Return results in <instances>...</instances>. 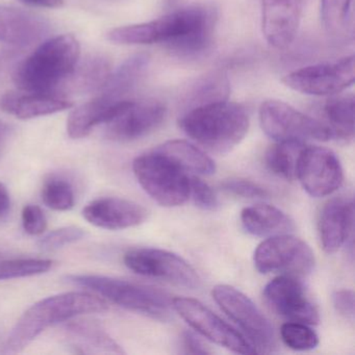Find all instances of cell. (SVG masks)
I'll return each instance as SVG.
<instances>
[{"label": "cell", "instance_id": "d6986e66", "mask_svg": "<svg viewBox=\"0 0 355 355\" xmlns=\"http://www.w3.org/2000/svg\"><path fill=\"white\" fill-rule=\"evenodd\" d=\"M49 22L31 12L0 6V42L28 47L40 42L49 34Z\"/></svg>", "mask_w": 355, "mask_h": 355}, {"label": "cell", "instance_id": "83f0119b", "mask_svg": "<svg viewBox=\"0 0 355 355\" xmlns=\"http://www.w3.org/2000/svg\"><path fill=\"white\" fill-rule=\"evenodd\" d=\"M230 86L227 76L222 71L211 72L197 80L187 96V110L218 101H227Z\"/></svg>", "mask_w": 355, "mask_h": 355}, {"label": "cell", "instance_id": "ffe728a7", "mask_svg": "<svg viewBox=\"0 0 355 355\" xmlns=\"http://www.w3.org/2000/svg\"><path fill=\"white\" fill-rule=\"evenodd\" d=\"M73 103L55 92H7L0 96V110L18 119H33L59 113Z\"/></svg>", "mask_w": 355, "mask_h": 355}, {"label": "cell", "instance_id": "1f68e13d", "mask_svg": "<svg viewBox=\"0 0 355 355\" xmlns=\"http://www.w3.org/2000/svg\"><path fill=\"white\" fill-rule=\"evenodd\" d=\"M42 200L46 207L53 211H69L76 202L73 188L67 180L51 178L43 186Z\"/></svg>", "mask_w": 355, "mask_h": 355}, {"label": "cell", "instance_id": "9c48e42d", "mask_svg": "<svg viewBox=\"0 0 355 355\" xmlns=\"http://www.w3.org/2000/svg\"><path fill=\"white\" fill-rule=\"evenodd\" d=\"M257 271L302 278L315 268V254L311 247L288 234L269 236L257 246L253 255Z\"/></svg>", "mask_w": 355, "mask_h": 355}, {"label": "cell", "instance_id": "d6a6232c", "mask_svg": "<svg viewBox=\"0 0 355 355\" xmlns=\"http://www.w3.org/2000/svg\"><path fill=\"white\" fill-rule=\"evenodd\" d=\"M280 336L288 348L296 351L313 350L319 345V336L309 325L299 322H286L282 326Z\"/></svg>", "mask_w": 355, "mask_h": 355}, {"label": "cell", "instance_id": "8d00e7d4", "mask_svg": "<svg viewBox=\"0 0 355 355\" xmlns=\"http://www.w3.org/2000/svg\"><path fill=\"white\" fill-rule=\"evenodd\" d=\"M21 220L24 232L31 236H39L46 230V216L38 205H26L22 209Z\"/></svg>", "mask_w": 355, "mask_h": 355}, {"label": "cell", "instance_id": "d4e9b609", "mask_svg": "<svg viewBox=\"0 0 355 355\" xmlns=\"http://www.w3.org/2000/svg\"><path fill=\"white\" fill-rule=\"evenodd\" d=\"M150 58L146 53H138L123 62L119 68L112 72L101 94L116 101H128L139 83L148 70Z\"/></svg>", "mask_w": 355, "mask_h": 355}, {"label": "cell", "instance_id": "9a60e30c", "mask_svg": "<svg viewBox=\"0 0 355 355\" xmlns=\"http://www.w3.org/2000/svg\"><path fill=\"white\" fill-rule=\"evenodd\" d=\"M165 105L155 99L130 101L125 107L107 122L105 136L116 142H132L157 130L166 117Z\"/></svg>", "mask_w": 355, "mask_h": 355}, {"label": "cell", "instance_id": "ac0fdd59", "mask_svg": "<svg viewBox=\"0 0 355 355\" xmlns=\"http://www.w3.org/2000/svg\"><path fill=\"white\" fill-rule=\"evenodd\" d=\"M354 202L349 197H336L328 201L319 218V236L324 251L334 253L342 248L353 232Z\"/></svg>", "mask_w": 355, "mask_h": 355}, {"label": "cell", "instance_id": "4316f807", "mask_svg": "<svg viewBox=\"0 0 355 355\" xmlns=\"http://www.w3.org/2000/svg\"><path fill=\"white\" fill-rule=\"evenodd\" d=\"M323 122L331 134V140L349 142L354 138V96L332 95L323 105Z\"/></svg>", "mask_w": 355, "mask_h": 355}, {"label": "cell", "instance_id": "d590c367", "mask_svg": "<svg viewBox=\"0 0 355 355\" xmlns=\"http://www.w3.org/2000/svg\"><path fill=\"white\" fill-rule=\"evenodd\" d=\"M190 197L197 207L205 211H216L219 200L213 189L196 176L190 178Z\"/></svg>", "mask_w": 355, "mask_h": 355}, {"label": "cell", "instance_id": "8fae6325", "mask_svg": "<svg viewBox=\"0 0 355 355\" xmlns=\"http://www.w3.org/2000/svg\"><path fill=\"white\" fill-rule=\"evenodd\" d=\"M124 265L139 275L155 278L187 288H197L200 278L194 268L175 253L159 248H136L128 251Z\"/></svg>", "mask_w": 355, "mask_h": 355}, {"label": "cell", "instance_id": "5bb4252c", "mask_svg": "<svg viewBox=\"0 0 355 355\" xmlns=\"http://www.w3.org/2000/svg\"><path fill=\"white\" fill-rule=\"evenodd\" d=\"M266 302L274 313L291 322L317 325L319 311L309 298L300 278L279 275L268 282L263 288Z\"/></svg>", "mask_w": 355, "mask_h": 355}, {"label": "cell", "instance_id": "e0dca14e", "mask_svg": "<svg viewBox=\"0 0 355 355\" xmlns=\"http://www.w3.org/2000/svg\"><path fill=\"white\" fill-rule=\"evenodd\" d=\"M85 219L107 230H126L141 225L148 217L147 209L139 203L118 197L96 199L83 209Z\"/></svg>", "mask_w": 355, "mask_h": 355}, {"label": "cell", "instance_id": "5b68a950", "mask_svg": "<svg viewBox=\"0 0 355 355\" xmlns=\"http://www.w3.org/2000/svg\"><path fill=\"white\" fill-rule=\"evenodd\" d=\"M67 280L93 291L114 304L153 319H166L172 306L169 297L161 291L128 280L95 274H73L67 276Z\"/></svg>", "mask_w": 355, "mask_h": 355}, {"label": "cell", "instance_id": "f1b7e54d", "mask_svg": "<svg viewBox=\"0 0 355 355\" xmlns=\"http://www.w3.org/2000/svg\"><path fill=\"white\" fill-rule=\"evenodd\" d=\"M306 143L297 141H284L272 145L265 155L268 169L286 180L296 178L297 165L301 151Z\"/></svg>", "mask_w": 355, "mask_h": 355}, {"label": "cell", "instance_id": "603a6c76", "mask_svg": "<svg viewBox=\"0 0 355 355\" xmlns=\"http://www.w3.org/2000/svg\"><path fill=\"white\" fill-rule=\"evenodd\" d=\"M113 69L112 63L105 55H91L78 61L76 68L66 78L65 88L76 94L99 92L105 86Z\"/></svg>", "mask_w": 355, "mask_h": 355}, {"label": "cell", "instance_id": "7402d4cb", "mask_svg": "<svg viewBox=\"0 0 355 355\" xmlns=\"http://www.w3.org/2000/svg\"><path fill=\"white\" fill-rule=\"evenodd\" d=\"M241 222L245 230L255 236L290 234L295 230L294 221L284 211L263 203L245 207Z\"/></svg>", "mask_w": 355, "mask_h": 355}, {"label": "cell", "instance_id": "f35d334b", "mask_svg": "<svg viewBox=\"0 0 355 355\" xmlns=\"http://www.w3.org/2000/svg\"><path fill=\"white\" fill-rule=\"evenodd\" d=\"M182 346L184 352L189 354H211L213 351L203 342L199 336L191 331L184 332L182 334Z\"/></svg>", "mask_w": 355, "mask_h": 355}, {"label": "cell", "instance_id": "74e56055", "mask_svg": "<svg viewBox=\"0 0 355 355\" xmlns=\"http://www.w3.org/2000/svg\"><path fill=\"white\" fill-rule=\"evenodd\" d=\"M334 309L347 320H354V292L352 290H338L332 295Z\"/></svg>", "mask_w": 355, "mask_h": 355}, {"label": "cell", "instance_id": "2e32d148", "mask_svg": "<svg viewBox=\"0 0 355 355\" xmlns=\"http://www.w3.org/2000/svg\"><path fill=\"white\" fill-rule=\"evenodd\" d=\"M302 0H261V30L270 46L284 49L296 38Z\"/></svg>", "mask_w": 355, "mask_h": 355}, {"label": "cell", "instance_id": "60d3db41", "mask_svg": "<svg viewBox=\"0 0 355 355\" xmlns=\"http://www.w3.org/2000/svg\"><path fill=\"white\" fill-rule=\"evenodd\" d=\"M21 1L32 7L49 8V9L62 7L64 3V0H21Z\"/></svg>", "mask_w": 355, "mask_h": 355}, {"label": "cell", "instance_id": "e575fe53", "mask_svg": "<svg viewBox=\"0 0 355 355\" xmlns=\"http://www.w3.org/2000/svg\"><path fill=\"white\" fill-rule=\"evenodd\" d=\"M221 189L227 194L248 199H267L269 191L257 182L243 178H230L222 182Z\"/></svg>", "mask_w": 355, "mask_h": 355}, {"label": "cell", "instance_id": "836d02e7", "mask_svg": "<svg viewBox=\"0 0 355 355\" xmlns=\"http://www.w3.org/2000/svg\"><path fill=\"white\" fill-rule=\"evenodd\" d=\"M85 236L86 232L83 228L78 226H65L43 236L38 241V246L43 251L59 250L67 245L83 240Z\"/></svg>", "mask_w": 355, "mask_h": 355}, {"label": "cell", "instance_id": "cb8c5ba5", "mask_svg": "<svg viewBox=\"0 0 355 355\" xmlns=\"http://www.w3.org/2000/svg\"><path fill=\"white\" fill-rule=\"evenodd\" d=\"M70 346L76 353L97 352L123 354L121 347L94 321L76 320L65 326Z\"/></svg>", "mask_w": 355, "mask_h": 355}, {"label": "cell", "instance_id": "8992f818", "mask_svg": "<svg viewBox=\"0 0 355 355\" xmlns=\"http://www.w3.org/2000/svg\"><path fill=\"white\" fill-rule=\"evenodd\" d=\"M132 170L143 190L162 207H180L190 198V176L155 149L137 157Z\"/></svg>", "mask_w": 355, "mask_h": 355}, {"label": "cell", "instance_id": "6da1fadb", "mask_svg": "<svg viewBox=\"0 0 355 355\" xmlns=\"http://www.w3.org/2000/svg\"><path fill=\"white\" fill-rule=\"evenodd\" d=\"M217 13L207 6H190L141 24L144 45L164 44L184 57L203 53L213 40Z\"/></svg>", "mask_w": 355, "mask_h": 355}, {"label": "cell", "instance_id": "44dd1931", "mask_svg": "<svg viewBox=\"0 0 355 355\" xmlns=\"http://www.w3.org/2000/svg\"><path fill=\"white\" fill-rule=\"evenodd\" d=\"M130 101H116L99 94L71 112L67 120V134L72 139L85 138L96 126L111 121Z\"/></svg>", "mask_w": 355, "mask_h": 355}, {"label": "cell", "instance_id": "52a82bcc", "mask_svg": "<svg viewBox=\"0 0 355 355\" xmlns=\"http://www.w3.org/2000/svg\"><path fill=\"white\" fill-rule=\"evenodd\" d=\"M211 295L220 309L248 336L257 353L275 352L273 326L249 297L227 284H218Z\"/></svg>", "mask_w": 355, "mask_h": 355}, {"label": "cell", "instance_id": "4dcf8cb0", "mask_svg": "<svg viewBox=\"0 0 355 355\" xmlns=\"http://www.w3.org/2000/svg\"><path fill=\"white\" fill-rule=\"evenodd\" d=\"M53 261L45 259H15L0 261V280L31 277L46 273Z\"/></svg>", "mask_w": 355, "mask_h": 355}, {"label": "cell", "instance_id": "4fadbf2b", "mask_svg": "<svg viewBox=\"0 0 355 355\" xmlns=\"http://www.w3.org/2000/svg\"><path fill=\"white\" fill-rule=\"evenodd\" d=\"M296 178L307 194L320 198L331 195L342 186L344 173L334 151L305 145L299 157Z\"/></svg>", "mask_w": 355, "mask_h": 355}, {"label": "cell", "instance_id": "277c9868", "mask_svg": "<svg viewBox=\"0 0 355 355\" xmlns=\"http://www.w3.org/2000/svg\"><path fill=\"white\" fill-rule=\"evenodd\" d=\"M80 47L71 35L43 42L14 70L13 82L28 92H55L80 61Z\"/></svg>", "mask_w": 355, "mask_h": 355}, {"label": "cell", "instance_id": "30bf717a", "mask_svg": "<svg viewBox=\"0 0 355 355\" xmlns=\"http://www.w3.org/2000/svg\"><path fill=\"white\" fill-rule=\"evenodd\" d=\"M355 80L354 55L329 63L317 64L284 76L288 88L311 96H332L352 86Z\"/></svg>", "mask_w": 355, "mask_h": 355}, {"label": "cell", "instance_id": "484cf974", "mask_svg": "<svg viewBox=\"0 0 355 355\" xmlns=\"http://www.w3.org/2000/svg\"><path fill=\"white\" fill-rule=\"evenodd\" d=\"M182 171L197 175H211L216 172L213 159L192 143L184 140H170L155 148Z\"/></svg>", "mask_w": 355, "mask_h": 355}, {"label": "cell", "instance_id": "f546056e", "mask_svg": "<svg viewBox=\"0 0 355 355\" xmlns=\"http://www.w3.org/2000/svg\"><path fill=\"white\" fill-rule=\"evenodd\" d=\"M352 0H321V18L324 28L332 36L348 32L352 15Z\"/></svg>", "mask_w": 355, "mask_h": 355}, {"label": "cell", "instance_id": "3957f363", "mask_svg": "<svg viewBox=\"0 0 355 355\" xmlns=\"http://www.w3.org/2000/svg\"><path fill=\"white\" fill-rule=\"evenodd\" d=\"M107 309L105 299L91 293L68 292L47 297L20 317L8 336L5 352H21L47 328L80 315L103 313Z\"/></svg>", "mask_w": 355, "mask_h": 355}, {"label": "cell", "instance_id": "ba28073f", "mask_svg": "<svg viewBox=\"0 0 355 355\" xmlns=\"http://www.w3.org/2000/svg\"><path fill=\"white\" fill-rule=\"evenodd\" d=\"M261 130L276 142L331 140L329 128L311 116L279 101H267L259 107Z\"/></svg>", "mask_w": 355, "mask_h": 355}, {"label": "cell", "instance_id": "7c38bea8", "mask_svg": "<svg viewBox=\"0 0 355 355\" xmlns=\"http://www.w3.org/2000/svg\"><path fill=\"white\" fill-rule=\"evenodd\" d=\"M172 307L191 327L211 342L238 354L257 353L245 336L218 317L200 301L178 297L172 300Z\"/></svg>", "mask_w": 355, "mask_h": 355}, {"label": "cell", "instance_id": "7a4b0ae2", "mask_svg": "<svg viewBox=\"0 0 355 355\" xmlns=\"http://www.w3.org/2000/svg\"><path fill=\"white\" fill-rule=\"evenodd\" d=\"M180 128L197 144L214 153H226L242 142L250 119L246 107L223 101L186 110Z\"/></svg>", "mask_w": 355, "mask_h": 355}, {"label": "cell", "instance_id": "ab89813d", "mask_svg": "<svg viewBox=\"0 0 355 355\" xmlns=\"http://www.w3.org/2000/svg\"><path fill=\"white\" fill-rule=\"evenodd\" d=\"M11 211V197L5 184L0 182V223L7 220Z\"/></svg>", "mask_w": 355, "mask_h": 355}]
</instances>
